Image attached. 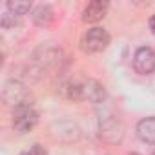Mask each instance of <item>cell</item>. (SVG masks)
Masks as SVG:
<instances>
[{
    "label": "cell",
    "mask_w": 155,
    "mask_h": 155,
    "mask_svg": "<svg viewBox=\"0 0 155 155\" xmlns=\"http://www.w3.org/2000/svg\"><path fill=\"white\" fill-rule=\"evenodd\" d=\"M151 155H155V151H153V153H151Z\"/></svg>",
    "instance_id": "obj_13"
},
{
    "label": "cell",
    "mask_w": 155,
    "mask_h": 155,
    "mask_svg": "<svg viewBox=\"0 0 155 155\" xmlns=\"http://www.w3.org/2000/svg\"><path fill=\"white\" fill-rule=\"evenodd\" d=\"M38 122V113L31 106H22L13 111V128L18 133L31 131Z\"/></svg>",
    "instance_id": "obj_3"
},
{
    "label": "cell",
    "mask_w": 155,
    "mask_h": 155,
    "mask_svg": "<svg viewBox=\"0 0 155 155\" xmlns=\"http://www.w3.org/2000/svg\"><path fill=\"white\" fill-rule=\"evenodd\" d=\"M137 137L146 144H155V117H146L137 122Z\"/></svg>",
    "instance_id": "obj_8"
},
{
    "label": "cell",
    "mask_w": 155,
    "mask_h": 155,
    "mask_svg": "<svg viewBox=\"0 0 155 155\" xmlns=\"http://www.w3.org/2000/svg\"><path fill=\"white\" fill-rule=\"evenodd\" d=\"M33 22L37 24V26H42V28H46V26H49L51 24V20H53V9L49 8V6H38V8H35L33 9Z\"/></svg>",
    "instance_id": "obj_9"
},
{
    "label": "cell",
    "mask_w": 155,
    "mask_h": 155,
    "mask_svg": "<svg viewBox=\"0 0 155 155\" xmlns=\"http://www.w3.org/2000/svg\"><path fill=\"white\" fill-rule=\"evenodd\" d=\"M148 24H150V29H151V33L155 35V15H151V17H150V22H148Z\"/></svg>",
    "instance_id": "obj_12"
},
{
    "label": "cell",
    "mask_w": 155,
    "mask_h": 155,
    "mask_svg": "<svg viewBox=\"0 0 155 155\" xmlns=\"http://www.w3.org/2000/svg\"><path fill=\"white\" fill-rule=\"evenodd\" d=\"M106 11H108V2H104V0H93V2H90L84 8L82 20L86 24H97L106 17Z\"/></svg>",
    "instance_id": "obj_7"
},
{
    "label": "cell",
    "mask_w": 155,
    "mask_h": 155,
    "mask_svg": "<svg viewBox=\"0 0 155 155\" xmlns=\"http://www.w3.org/2000/svg\"><path fill=\"white\" fill-rule=\"evenodd\" d=\"M133 69L139 75H150L155 71V49L142 46L137 48L135 55H133Z\"/></svg>",
    "instance_id": "obj_4"
},
{
    "label": "cell",
    "mask_w": 155,
    "mask_h": 155,
    "mask_svg": "<svg viewBox=\"0 0 155 155\" xmlns=\"http://www.w3.org/2000/svg\"><path fill=\"white\" fill-rule=\"evenodd\" d=\"M22 155H46V150H44L40 144H35V146H31L29 150H26Z\"/></svg>",
    "instance_id": "obj_11"
},
{
    "label": "cell",
    "mask_w": 155,
    "mask_h": 155,
    "mask_svg": "<svg viewBox=\"0 0 155 155\" xmlns=\"http://www.w3.org/2000/svg\"><path fill=\"white\" fill-rule=\"evenodd\" d=\"M108 46H110V33L102 28H91L81 38V49L88 55L101 53Z\"/></svg>",
    "instance_id": "obj_1"
},
{
    "label": "cell",
    "mask_w": 155,
    "mask_h": 155,
    "mask_svg": "<svg viewBox=\"0 0 155 155\" xmlns=\"http://www.w3.org/2000/svg\"><path fill=\"white\" fill-rule=\"evenodd\" d=\"M2 101L8 106H13L15 110L17 108H22V106H31V102H29V91L18 81H9V82L4 84Z\"/></svg>",
    "instance_id": "obj_2"
},
{
    "label": "cell",
    "mask_w": 155,
    "mask_h": 155,
    "mask_svg": "<svg viewBox=\"0 0 155 155\" xmlns=\"http://www.w3.org/2000/svg\"><path fill=\"white\" fill-rule=\"evenodd\" d=\"M6 6H8V9L11 11L13 17L15 15L17 17H22V15L29 13V9H31V2H28V0H9Z\"/></svg>",
    "instance_id": "obj_10"
},
{
    "label": "cell",
    "mask_w": 155,
    "mask_h": 155,
    "mask_svg": "<svg viewBox=\"0 0 155 155\" xmlns=\"http://www.w3.org/2000/svg\"><path fill=\"white\" fill-rule=\"evenodd\" d=\"M122 137H124V126L117 117L110 115V117L101 120V139L102 140H106V142H120Z\"/></svg>",
    "instance_id": "obj_5"
},
{
    "label": "cell",
    "mask_w": 155,
    "mask_h": 155,
    "mask_svg": "<svg viewBox=\"0 0 155 155\" xmlns=\"http://www.w3.org/2000/svg\"><path fill=\"white\" fill-rule=\"evenodd\" d=\"M108 93H106V88L95 81V79H90L82 84V99H86L88 102L91 104H102L106 101Z\"/></svg>",
    "instance_id": "obj_6"
}]
</instances>
